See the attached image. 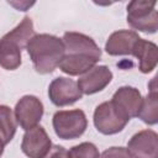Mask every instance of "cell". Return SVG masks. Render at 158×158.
Wrapping results in <instances>:
<instances>
[{"label":"cell","instance_id":"cell-9","mask_svg":"<svg viewBox=\"0 0 158 158\" xmlns=\"http://www.w3.org/2000/svg\"><path fill=\"white\" fill-rule=\"evenodd\" d=\"M48 96L56 106H67L81 99L83 94L79 90L77 81L69 78L59 77L49 84Z\"/></svg>","mask_w":158,"mask_h":158},{"label":"cell","instance_id":"cell-20","mask_svg":"<svg viewBox=\"0 0 158 158\" xmlns=\"http://www.w3.org/2000/svg\"><path fill=\"white\" fill-rule=\"evenodd\" d=\"M4 146H5V144H4V142H2V141H1V138H0V157L2 156V152H4Z\"/></svg>","mask_w":158,"mask_h":158},{"label":"cell","instance_id":"cell-11","mask_svg":"<svg viewBox=\"0 0 158 158\" xmlns=\"http://www.w3.org/2000/svg\"><path fill=\"white\" fill-rule=\"evenodd\" d=\"M52 147L51 138L42 126H35L26 131L22 138L21 149L30 158H43Z\"/></svg>","mask_w":158,"mask_h":158},{"label":"cell","instance_id":"cell-5","mask_svg":"<svg viewBox=\"0 0 158 158\" xmlns=\"http://www.w3.org/2000/svg\"><path fill=\"white\" fill-rule=\"evenodd\" d=\"M86 116L84 111L79 109L57 111L53 116L54 132L62 139H74L80 137L86 130Z\"/></svg>","mask_w":158,"mask_h":158},{"label":"cell","instance_id":"cell-3","mask_svg":"<svg viewBox=\"0 0 158 158\" xmlns=\"http://www.w3.org/2000/svg\"><path fill=\"white\" fill-rule=\"evenodd\" d=\"M33 37L32 20L26 16L10 32L0 38V65L6 70H15L21 64V49L26 48Z\"/></svg>","mask_w":158,"mask_h":158},{"label":"cell","instance_id":"cell-7","mask_svg":"<svg viewBox=\"0 0 158 158\" xmlns=\"http://www.w3.org/2000/svg\"><path fill=\"white\" fill-rule=\"evenodd\" d=\"M43 115V104L41 100L33 95L22 96L15 106V118L16 122L23 128L30 130L41 121Z\"/></svg>","mask_w":158,"mask_h":158},{"label":"cell","instance_id":"cell-8","mask_svg":"<svg viewBox=\"0 0 158 158\" xmlns=\"http://www.w3.org/2000/svg\"><path fill=\"white\" fill-rule=\"evenodd\" d=\"M128 121L122 118L114 109L111 101H105L96 106L94 111V125L102 135H114L125 128Z\"/></svg>","mask_w":158,"mask_h":158},{"label":"cell","instance_id":"cell-18","mask_svg":"<svg viewBox=\"0 0 158 158\" xmlns=\"http://www.w3.org/2000/svg\"><path fill=\"white\" fill-rule=\"evenodd\" d=\"M99 158H131V156L125 147H111L105 149Z\"/></svg>","mask_w":158,"mask_h":158},{"label":"cell","instance_id":"cell-15","mask_svg":"<svg viewBox=\"0 0 158 158\" xmlns=\"http://www.w3.org/2000/svg\"><path fill=\"white\" fill-rule=\"evenodd\" d=\"M156 79L157 77L152 79L149 93L144 99H142V105L137 115L147 125H156L158 121V94Z\"/></svg>","mask_w":158,"mask_h":158},{"label":"cell","instance_id":"cell-4","mask_svg":"<svg viewBox=\"0 0 158 158\" xmlns=\"http://www.w3.org/2000/svg\"><path fill=\"white\" fill-rule=\"evenodd\" d=\"M156 1L133 0L127 5V22L138 31L154 33L158 30V12Z\"/></svg>","mask_w":158,"mask_h":158},{"label":"cell","instance_id":"cell-12","mask_svg":"<svg viewBox=\"0 0 158 158\" xmlns=\"http://www.w3.org/2000/svg\"><path fill=\"white\" fill-rule=\"evenodd\" d=\"M141 40L135 31L118 30L110 35L105 44V51L110 56H133Z\"/></svg>","mask_w":158,"mask_h":158},{"label":"cell","instance_id":"cell-6","mask_svg":"<svg viewBox=\"0 0 158 158\" xmlns=\"http://www.w3.org/2000/svg\"><path fill=\"white\" fill-rule=\"evenodd\" d=\"M111 104L122 118L130 121L132 117H136L138 115V111L142 105V96L138 89L136 88L121 86L114 94Z\"/></svg>","mask_w":158,"mask_h":158},{"label":"cell","instance_id":"cell-16","mask_svg":"<svg viewBox=\"0 0 158 158\" xmlns=\"http://www.w3.org/2000/svg\"><path fill=\"white\" fill-rule=\"evenodd\" d=\"M16 132V120L12 110L6 105H0V138L4 144L9 143Z\"/></svg>","mask_w":158,"mask_h":158},{"label":"cell","instance_id":"cell-10","mask_svg":"<svg viewBox=\"0 0 158 158\" xmlns=\"http://www.w3.org/2000/svg\"><path fill=\"white\" fill-rule=\"evenodd\" d=\"M131 158H158V135L153 130H142L132 136L127 144Z\"/></svg>","mask_w":158,"mask_h":158},{"label":"cell","instance_id":"cell-2","mask_svg":"<svg viewBox=\"0 0 158 158\" xmlns=\"http://www.w3.org/2000/svg\"><path fill=\"white\" fill-rule=\"evenodd\" d=\"M26 49L36 72L40 74L52 73L59 65L65 53L63 41L59 37L48 33L33 35L27 43Z\"/></svg>","mask_w":158,"mask_h":158},{"label":"cell","instance_id":"cell-19","mask_svg":"<svg viewBox=\"0 0 158 158\" xmlns=\"http://www.w3.org/2000/svg\"><path fill=\"white\" fill-rule=\"evenodd\" d=\"M43 158H68V151L62 146L54 144Z\"/></svg>","mask_w":158,"mask_h":158},{"label":"cell","instance_id":"cell-17","mask_svg":"<svg viewBox=\"0 0 158 158\" xmlns=\"http://www.w3.org/2000/svg\"><path fill=\"white\" fill-rule=\"evenodd\" d=\"M68 158H99V151L95 144L90 142H83L70 148Z\"/></svg>","mask_w":158,"mask_h":158},{"label":"cell","instance_id":"cell-13","mask_svg":"<svg viewBox=\"0 0 158 158\" xmlns=\"http://www.w3.org/2000/svg\"><path fill=\"white\" fill-rule=\"evenodd\" d=\"M112 79V73L106 65H95L78 79V86L81 94H95L105 89Z\"/></svg>","mask_w":158,"mask_h":158},{"label":"cell","instance_id":"cell-1","mask_svg":"<svg viewBox=\"0 0 158 158\" xmlns=\"http://www.w3.org/2000/svg\"><path fill=\"white\" fill-rule=\"evenodd\" d=\"M62 41L65 53L58 67L63 73L80 75L100 60L101 51L91 37L79 32H65Z\"/></svg>","mask_w":158,"mask_h":158},{"label":"cell","instance_id":"cell-14","mask_svg":"<svg viewBox=\"0 0 158 158\" xmlns=\"http://www.w3.org/2000/svg\"><path fill=\"white\" fill-rule=\"evenodd\" d=\"M133 57L138 59V68L142 73H151L158 62V48L153 42L141 40Z\"/></svg>","mask_w":158,"mask_h":158}]
</instances>
